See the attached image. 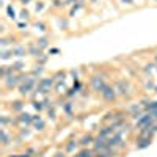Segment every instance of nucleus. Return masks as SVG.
I'll list each match as a JSON object with an SVG mask.
<instances>
[{
	"label": "nucleus",
	"mask_w": 157,
	"mask_h": 157,
	"mask_svg": "<svg viewBox=\"0 0 157 157\" xmlns=\"http://www.w3.org/2000/svg\"><path fill=\"white\" fill-rule=\"evenodd\" d=\"M101 93V96L105 99V101H109V102H112V101H115V98H116V93H115V90L112 88V86H109V85H104L102 86V90L99 91Z\"/></svg>",
	"instance_id": "f257e3e1"
},
{
	"label": "nucleus",
	"mask_w": 157,
	"mask_h": 157,
	"mask_svg": "<svg viewBox=\"0 0 157 157\" xmlns=\"http://www.w3.org/2000/svg\"><path fill=\"white\" fill-rule=\"evenodd\" d=\"M54 85V78H41L38 83V91H41V93H47V91L52 88Z\"/></svg>",
	"instance_id": "f03ea898"
},
{
	"label": "nucleus",
	"mask_w": 157,
	"mask_h": 157,
	"mask_svg": "<svg viewBox=\"0 0 157 157\" xmlns=\"http://www.w3.org/2000/svg\"><path fill=\"white\" fill-rule=\"evenodd\" d=\"M33 86H35V78H32V77L25 78V83L21 86V94H29Z\"/></svg>",
	"instance_id": "7ed1b4c3"
},
{
	"label": "nucleus",
	"mask_w": 157,
	"mask_h": 157,
	"mask_svg": "<svg viewBox=\"0 0 157 157\" xmlns=\"http://www.w3.org/2000/svg\"><path fill=\"white\" fill-rule=\"evenodd\" d=\"M3 80H5V85H6L8 88H11V86L17 85V83L21 82V78H19V75H16V74H13V72H11V75L3 77Z\"/></svg>",
	"instance_id": "20e7f679"
},
{
	"label": "nucleus",
	"mask_w": 157,
	"mask_h": 157,
	"mask_svg": "<svg viewBox=\"0 0 157 157\" xmlns=\"http://www.w3.org/2000/svg\"><path fill=\"white\" fill-rule=\"evenodd\" d=\"M107 143H109V146H110V148H115V146H123L121 135H120V134H115V135H112V137L107 140Z\"/></svg>",
	"instance_id": "39448f33"
},
{
	"label": "nucleus",
	"mask_w": 157,
	"mask_h": 157,
	"mask_svg": "<svg viewBox=\"0 0 157 157\" xmlns=\"http://www.w3.org/2000/svg\"><path fill=\"white\" fill-rule=\"evenodd\" d=\"M104 85H105V83H104V78H102V77L96 75V77H93V78H91V86H93L96 91H101Z\"/></svg>",
	"instance_id": "423d86ee"
},
{
	"label": "nucleus",
	"mask_w": 157,
	"mask_h": 157,
	"mask_svg": "<svg viewBox=\"0 0 157 157\" xmlns=\"http://www.w3.org/2000/svg\"><path fill=\"white\" fill-rule=\"evenodd\" d=\"M115 90L118 91V93H120V94H123V96H126V94H129V85L124 82V80H121V82H118L116 83V86H115Z\"/></svg>",
	"instance_id": "0eeeda50"
},
{
	"label": "nucleus",
	"mask_w": 157,
	"mask_h": 157,
	"mask_svg": "<svg viewBox=\"0 0 157 157\" xmlns=\"http://www.w3.org/2000/svg\"><path fill=\"white\" fill-rule=\"evenodd\" d=\"M94 151L93 149H83V151H80L78 154H75L74 157H94Z\"/></svg>",
	"instance_id": "6e6552de"
},
{
	"label": "nucleus",
	"mask_w": 157,
	"mask_h": 157,
	"mask_svg": "<svg viewBox=\"0 0 157 157\" xmlns=\"http://www.w3.org/2000/svg\"><path fill=\"white\" fill-rule=\"evenodd\" d=\"M33 124H35V127L39 129V130L44 127V121L41 120V116H35V118H33Z\"/></svg>",
	"instance_id": "1a4fd4ad"
},
{
	"label": "nucleus",
	"mask_w": 157,
	"mask_h": 157,
	"mask_svg": "<svg viewBox=\"0 0 157 157\" xmlns=\"http://www.w3.org/2000/svg\"><path fill=\"white\" fill-rule=\"evenodd\" d=\"M94 140H96V138H94L93 135H85V137L82 138L80 143H82L83 146H86V145H91V143H94Z\"/></svg>",
	"instance_id": "9d476101"
},
{
	"label": "nucleus",
	"mask_w": 157,
	"mask_h": 157,
	"mask_svg": "<svg viewBox=\"0 0 157 157\" xmlns=\"http://www.w3.org/2000/svg\"><path fill=\"white\" fill-rule=\"evenodd\" d=\"M19 121H22V123H27V124H30V123L33 121V118H30V115H22V116L19 118Z\"/></svg>",
	"instance_id": "9b49d317"
},
{
	"label": "nucleus",
	"mask_w": 157,
	"mask_h": 157,
	"mask_svg": "<svg viewBox=\"0 0 157 157\" xmlns=\"http://www.w3.org/2000/svg\"><path fill=\"white\" fill-rule=\"evenodd\" d=\"M11 52H13V55H24V54H25V49H22V47H16V49H13Z\"/></svg>",
	"instance_id": "f8f14e48"
},
{
	"label": "nucleus",
	"mask_w": 157,
	"mask_h": 157,
	"mask_svg": "<svg viewBox=\"0 0 157 157\" xmlns=\"http://www.w3.org/2000/svg\"><path fill=\"white\" fill-rule=\"evenodd\" d=\"M82 3H83V2H77V5H74V6H72V10H71L69 14H71V16H74V13H75L78 8H82Z\"/></svg>",
	"instance_id": "ddd939ff"
},
{
	"label": "nucleus",
	"mask_w": 157,
	"mask_h": 157,
	"mask_svg": "<svg viewBox=\"0 0 157 157\" xmlns=\"http://www.w3.org/2000/svg\"><path fill=\"white\" fill-rule=\"evenodd\" d=\"M77 146V141H71L69 145H68V148H66V152H72V149Z\"/></svg>",
	"instance_id": "4468645a"
},
{
	"label": "nucleus",
	"mask_w": 157,
	"mask_h": 157,
	"mask_svg": "<svg viewBox=\"0 0 157 157\" xmlns=\"http://www.w3.org/2000/svg\"><path fill=\"white\" fill-rule=\"evenodd\" d=\"M6 13H8V16H10V17H14V10H13L11 5L6 6Z\"/></svg>",
	"instance_id": "2eb2a0df"
},
{
	"label": "nucleus",
	"mask_w": 157,
	"mask_h": 157,
	"mask_svg": "<svg viewBox=\"0 0 157 157\" xmlns=\"http://www.w3.org/2000/svg\"><path fill=\"white\" fill-rule=\"evenodd\" d=\"M2 143L3 145H8V135H6L5 130H2Z\"/></svg>",
	"instance_id": "dca6fc26"
},
{
	"label": "nucleus",
	"mask_w": 157,
	"mask_h": 157,
	"mask_svg": "<svg viewBox=\"0 0 157 157\" xmlns=\"http://www.w3.org/2000/svg\"><path fill=\"white\" fill-rule=\"evenodd\" d=\"M46 46H47V43H46V39H44V38H43V39H39V47L43 49V47H46Z\"/></svg>",
	"instance_id": "f3484780"
},
{
	"label": "nucleus",
	"mask_w": 157,
	"mask_h": 157,
	"mask_svg": "<svg viewBox=\"0 0 157 157\" xmlns=\"http://www.w3.org/2000/svg\"><path fill=\"white\" fill-rule=\"evenodd\" d=\"M33 107H35L36 110H41V109H43V105H41V102H35V104H33Z\"/></svg>",
	"instance_id": "a211bd4d"
},
{
	"label": "nucleus",
	"mask_w": 157,
	"mask_h": 157,
	"mask_svg": "<svg viewBox=\"0 0 157 157\" xmlns=\"http://www.w3.org/2000/svg\"><path fill=\"white\" fill-rule=\"evenodd\" d=\"M61 5H64V3H61L60 0H55V2H54V6H55V8H58V6H61Z\"/></svg>",
	"instance_id": "6ab92c4d"
},
{
	"label": "nucleus",
	"mask_w": 157,
	"mask_h": 157,
	"mask_svg": "<svg viewBox=\"0 0 157 157\" xmlns=\"http://www.w3.org/2000/svg\"><path fill=\"white\" fill-rule=\"evenodd\" d=\"M36 27H38L39 30H44V24H41V22H39V24H36Z\"/></svg>",
	"instance_id": "aec40b11"
},
{
	"label": "nucleus",
	"mask_w": 157,
	"mask_h": 157,
	"mask_svg": "<svg viewBox=\"0 0 157 157\" xmlns=\"http://www.w3.org/2000/svg\"><path fill=\"white\" fill-rule=\"evenodd\" d=\"M94 157H110L109 154H94Z\"/></svg>",
	"instance_id": "412c9836"
},
{
	"label": "nucleus",
	"mask_w": 157,
	"mask_h": 157,
	"mask_svg": "<svg viewBox=\"0 0 157 157\" xmlns=\"http://www.w3.org/2000/svg\"><path fill=\"white\" fill-rule=\"evenodd\" d=\"M121 3H126V5H130V3H132V0H121Z\"/></svg>",
	"instance_id": "4be33fe9"
},
{
	"label": "nucleus",
	"mask_w": 157,
	"mask_h": 157,
	"mask_svg": "<svg viewBox=\"0 0 157 157\" xmlns=\"http://www.w3.org/2000/svg\"><path fill=\"white\" fill-rule=\"evenodd\" d=\"M11 157H30L29 154H22V155H11Z\"/></svg>",
	"instance_id": "5701e85b"
},
{
	"label": "nucleus",
	"mask_w": 157,
	"mask_h": 157,
	"mask_svg": "<svg viewBox=\"0 0 157 157\" xmlns=\"http://www.w3.org/2000/svg\"><path fill=\"white\" fill-rule=\"evenodd\" d=\"M78 2H83V0H78Z\"/></svg>",
	"instance_id": "b1692460"
},
{
	"label": "nucleus",
	"mask_w": 157,
	"mask_h": 157,
	"mask_svg": "<svg viewBox=\"0 0 157 157\" xmlns=\"http://www.w3.org/2000/svg\"><path fill=\"white\" fill-rule=\"evenodd\" d=\"M155 60H157V55H155Z\"/></svg>",
	"instance_id": "393cba45"
},
{
	"label": "nucleus",
	"mask_w": 157,
	"mask_h": 157,
	"mask_svg": "<svg viewBox=\"0 0 157 157\" xmlns=\"http://www.w3.org/2000/svg\"><path fill=\"white\" fill-rule=\"evenodd\" d=\"M93 2H96V0H93Z\"/></svg>",
	"instance_id": "a878e982"
}]
</instances>
